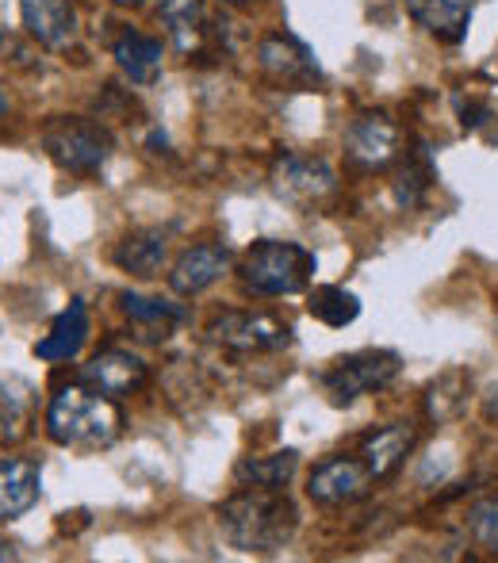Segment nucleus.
I'll list each match as a JSON object with an SVG mask.
<instances>
[{
	"mask_svg": "<svg viewBox=\"0 0 498 563\" xmlns=\"http://www.w3.org/2000/svg\"><path fill=\"white\" fill-rule=\"evenodd\" d=\"M215 518L223 541L246 556H273L284 544H291L299 529V510L288 490L268 487H246L231 495L226 503H219Z\"/></svg>",
	"mask_w": 498,
	"mask_h": 563,
	"instance_id": "nucleus-1",
	"label": "nucleus"
},
{
	"mask_svg": "<svg viewBox=\"0 0 498 563\" xmlns=\"http://www.w3.org/2000/svg\"><path fill=\"white\" fill-rule=\"evenodd\" d=\"M46 433L54 445L100 452L115 445L123 433V410L115 407L112 395L97 391L89 384H69L46 407Z\"/></svg>",
	"mask_w": 498,
	"mask_h": 563,
	"instance_id": "nucleus-2",
	"label": "nucleus"
},
{
	"mask_svg": "<svg viewBox=\"0 0 498 563\" xmlns=\"http://www.w3.org/2000/svg\"><path fill=\"white\" fill-rule=\"evenodd\" d=\"M314 276V253L299 242H280V238H261L239 261V280L250 296L276 299L296 296L311 284Z\"/></svg>",
	"mask_w": 498,
	"mask_h": 563,
	"instance_id": "nucleus-3",
	"label": "nucleus"
},
{
	"mask_svg": "<svg viewBox=\"0 0 498 563\" xmlns=\"http://www.w3.org/2000/svg\"><path fill=\"white\" fill-rule=\"evenodd\" d=\"M43 150L58 169L74 177H92L108 165L115 142L104 123L89 115H54L43 126Z\"/></svg>",
	"mask_w": 498,
	"mask_h": 563,
	"instance_id": "nucleus-4",
	"label": "nucleus"
},
{
	"mask_svg": "<svg viewBox=\"0 0 498 563\" xmlns=\"http://www.w3.org/2000/svg\"><path fill=\"white\" fill-rule=\"evenodd\" d=\"M399 372H402V356L395 349H361V353L337 356L319 376V384L334 407H353L365 395H376L387 384H395Z\"/></svg>",
	"mask_w": 498,
	"mask_h": 563,
	"instance_id": "nucleus-5",
	"label": "nucleus"
},
{
	"mask_svg": "<svg viewBox=\"0 0 498 563\" xmlns=\"http://www.w3.org/2000/svg\"><path fill=\"white\" fill-rule=\"evenodd\" d=\"M208 338L226 353L257 356V353H280L291 345V327L280 314L268 311H223L208 322Z\"/></svg>",
	"mask_w": 498,
	"mask_h": 563,
	"instance_id": "nucleus-6",
	"label": "nucleus"
},
{
	"mask_svg": "<svg viewBox=\"0 0 498 563\" xmlns=\"http://www.w3.org/2000/svg\"><path fill=\"white\" fill-rule=\"evenodd\" d=\"M268 185L280 200L296 203V208H319L337 192V173L327 157L319 154H280L268 173Z\"/></svg>",
	"mask_w": 498,
	"mask_h": 563,
	"instance_id": "nucleus-7",
	"label": "nucleus"
},
{
	"mask_svg": "<svg viewBox=\"0 0 498 563\" xmlns=\"http://www.w3.org/2000/svg\"><path fill=\"white\" fill-rule=\"evenodd\" d=\"M345 154L361 169H387L402 157V126L387 112H361L345 131Z\"/></svg>",
	"mask_w": 498,
	"mask_h": 563,
	"instance_id": "nucleus-8",
	"label": "nucleus"
},
{
	"mask_svg": "<svg viewBox=\"0 0 498 563\" xmlns=\"http://www.w3.org/2000/svg\"><path fill=\"white\" fill-rule=\"evenodd\" d=\"M257 66L276 85H291V89H307V85L322 81V69L314 54L307 51L303 38L288 35V31H273L257 43Z\"/></svg>",
	"mask_w": 498,
	"mask_h": 563,
	"instance_id": "nucleus-9",
	"label": "nucleus"
},
{
	"mask_svg": "<svg viewBox=\"0 0 498 563\" xmlns=\"http://www.w3.org/2000/svg\"><path fill=\"white\" fill-rule=\"evenodd\" d=\"M373 475H368L365 460L357 456H327L314 464L311 479H307V498L314 506H350L373 490Z\"/></svg>",
	"mask_w": 498,
	"mask_h": 563,
	"instance_id": "nucleus-10",
	"label": "nucleus"
},
{
	"mask_svg": "<svg viewBox=\"0 0 498 563\" xmlns=\"http://www.w3.org/2000/svg\"><path fill=\"white\" fill-rule=\"evenodd\" d=\"M146 379H150V364L139 353H131V349H100L81 368V384L97 387V391L112 395V399L142 391Z\"/></svg>",
	"mask_w": 498,
	"mask_h": 563,
	"instance_id": "nucleus-11",
	"label": "nucleus"
},
{
	"mask_svg": "<svg viewBox=\"0 0 498 563\" xmlns=\"http://www.w3.org/2000/svg\"><path fill=\"white\" fill-rule=\"evenodd\" d=\"M23 31L46 51H69L81 35L77 8L69 0H20Z\"/></svg>",
	"mask_w": 498,
	"mask_h": 563,
	"instance_id": "nucleus-12",
	"label": "nucleus"
},
{
	"mask_svg": "<svg viewBox=\"0 0 498 563\" xmlns=\"http://www.w3.org/2000/svg\"><path fill=\"white\" fill-rule=\"evenodd\" d=\"M226 268H231V250L223 242H200L177 257L169 273V288L177 296H200L215 280H223Z\"/></svg>",
	"mask_w": 498,
	"mask_h": 563,
	"instance_id": "nucleus-13",
	"label": "nucleus"
},
{
	"mask_svg": "<svg viewBox=\"0 0 498 563\" xmlns=\"http://www.w3.org/2000/svg\"><path fill=\"white\" fill-rule=\"evenodd\" d=\"M414 445H418V426L391 422V426H379V430L368 433L365 445H361V460H365L368 475L379 483V479H391V475L407 464V456L414 452Z\"/></svg>",
	"mask_w": 498,
	"mask_h": 563,
	"instance_id": "nucleus-14",
	"label": "nucleus"
},
{
	"mask_svg": "<svg viewBox=\"0 0 498 563\" xmlns=\"http://www.w3.org/2000/svg\"><path fill=\"white\" fill-rule=\"evenodd\" d=\"M157 20H162L173 51L185 54V58H192V54H200L203 46H208L211 23H208V8H203V0H162Z\"/></svg>",
	"mask_w": 498,
	"mask_h": 563,
	"instance_id": "nucleus-15",
	"label": "nucleus"
},
{
	"mask_svg": "<svg viewBox=\"0 0 498 563\" xmlns=\"http://www.w3.org/2000/svg\"><path fill=\"white\" fill-rule=\"evenodd\" d=\"M43 495V467L35 460H0V521H15Z\"/></svg>",
	"mask_w": 498,
	"mask_h": 563,
	"instance_id": "nucleus-16",
	"label": "nucleus"
},
{
	"mask_svg": "<svg viewBox=\"0 0 498 563\" xmlns=\"http://www.w3.org/2000/svg\"><path fill=\"white\" fill-rule=\"evenodd\" d=\"M115 265H120L123 273L139 276V280L162 276V268L169 265V230H162V227L131 230V234L115 245Z\"/></svg>",
	"mask_w": 498,
	"mask_h": 563,
	"instance_id": "nucleus-17",
	"label": "nucleus"
},
{
	"mask_svg": "<svg viewBox=\"0 0 498 563\" xmlns=\"http://www.w3.org/2000/svg\"><path fill=\"white\" fill-rule=\"evenodd\" d=\"M85 341H89V307H85V299H69L66 311L54 319L51 334L35 345V356L46 364H66L81 353Z\"/></svg>",
	"mask_w": 498,
	"mask_h": 563,
	"instance_id": "nucleus-18",
	"label": "nucleus"
},
{
	"mask_svg": "<svg viewBox=\"0 0 498 563\" xmlns=\"http://www.w3.org/2000/svg\"><path fill=\"white\" fill-rule=\"evenodd\" d=\"M407 15L441 43H461L472 23V0H407Z\"/></svg>",
	"mask_w": 498,
	"mask_h": 563,
	"instance_id": "nucleus-19",
	"label": "nucleus"
},
{
	"mask_svg": "<svg viewBox=\"0 0 498 563\" xmlns=\"http://www.w3.org/2000/svg\"><path fill=\"white\" fill-rule=\"evenodd\" d=\"M112 58L134 85H154L157 74H162L165 51H162V38H150V35H142V31L126 27V31L115 35Z\"/></svg>",
	"mask_w": 498,
	"mask_h": 563,
	"instance_id": "nucleus-20",
	"label": "nucleus"
},
{
	"mask_svg": "<svg viewBox=\"0 0 498 563\" xmlns=\"http://www.w3.org/2000/svg\"><path fill=\"white\" fill-rule=\"evenodd\" d=\"M468 399H472V372L468 368H445L430 387H425L422 407H425V418H430L433 426H449L464 415Z\"/></svg>",
	"mask_w": 498,
	"mask_h": 563,
	"instance_id": "nucleus-21",
	"label": "nucleus"
},
{
	"mask_svg": "<svg viewBox=\"0 0 498 563\" xmlns=\"http://www.w3.org/2000/svg\"><path fill=\"white\" fill-rule=\"evenodd\" d=\"M123 314L131 319V327L139 330L146 341H162L173 334V327H177L180 319H185V311H180V303H173V299H162V296H139V291H123Z\"/></svg>",
	"mask_w": 498,
	"mask_h": 563,
	"instance_id": "nucleus-22",
	"label": "nucleus"
},
{
	"mask_svg": "<svg viewBox=\"0 0 498 563\" xmlns=\"http://www.w3.org/2000/svg\"><path fill=\"white\" fill-rule=\"evenodd\" d=\"M433 180H438L433 154H430V146H425V142H418L414 150H407V157H402L399 169H395V177H391L395 203H399L402 211H414L418 203L425 200V192L433 188Z\"/></svg>",
	"mask_w": 498,
	"mask_h": 563,
	"instance_id": "nucleus-23",
	"label": "nucleus"
},
{
	"mask_svg": "<svg viewBox=\"0 0 498 563\" xmlns=\"http://www.w3.org/2000/svg\"><path fill=\"white\" fill-rule=\"evenodd\" d=\"M299 472V452L296 449H280L268 452V456H246L234 467V479L242 487H268V490H284Z\"/></svg>",
	"mask_w": 498,
	"mask_h": 563,
	"instance_id": "nucleus-24",
	"label": "nucleus"
},
{
	"mask_svg": "<svg viewBox=\"0 0 498 563\" xmlns=\"http://www.w3.org/2000/svg\"><path fill=\"white\" fill-rule=\"evenodd\" d=\"M307 311H311V319H319L322 327L342 330V327H350V322H357L361 299L353 296V291L337 288V284H322V288H314L311 296H307Z\"/></svg>",
	"mask_w": 498,
	"mask_h": 563,
	"instance_id": "nucleus-25",
	"label": "nucleus"
},
{
	"mask_svg": "<svg viewBox=\"0 0 498 563\" xmlns=\"http://www.w3.org/2000/svg\"><path fill=\"white\" fill-rule=\"evenodd\" d=\"M464 529H468L472 544L484 549L487 556H498V490L495 495H484L468 506L464 514Z\"/></svg>",
	"mask_w": 498,
	"mask_h": 563,
	"instance_id": "nucleus-26",
	"label": "nucleus"
},
{
	"mask_svg": "<svg viewBox=\"0 0 498 563\" xmlns=\"http://www.w3.org/2000/svg\"><path fill=\"white\" fill-rule=\"evenodd\" d=\"M31 426V399L27 395H8L0 391V449L20 445L27 438Z\"/></svg>",
	"mask_w": 498,
	"mask_h": 563,
	"instance_id": "nucleus-27",
	"label": "nucleus"
},
{
	"mask_svg": "<svg viewBox=\"0 0 498 563\" xmlns=\"http://www.w3.org/2000/svg\"><path fill=\"white\" fill-rule=\"evenodd\" d=\"M456 112H461V123L468 126V131H476V126L491 115L487 112V104H479V100H464V97H456Z\"/></svg>",
	"mask_w": 498,
	"mask_h": 563,
	"instance_id": "nucleus-28",
	"label": "nucleus"
},
{
	"mask_svg": "<svg viewBox=\"0 0 498 563\" xmlns=\"http://www.w3.org/2000/svg\"><path fill=\"white\" fill-rule=\"evenodd\" d=\"M479 407H484V418H487V422L498 426V384L484 395V402H479Z\"/></svg>",
	"mask_w": 498,
	"mask_h": 563,
	"instance_id": "nucleus-29",
	"label": "nucleus"
},
{
	"mask_svg": "<svg viewBox=\"0 0 498 563\" xmlns=\"http://www.w3.org/2000/svg\"><path fill=\"white\" fill-rule=\"evenodd\" d=\"M12 560H20V552H15V544L0 541V563H12Z\"/></svg>",
	"mask_w": 498,
	"mask_h": 563,
	"instance_id": "nucleus-30",
	"label": "nucleus"
},
{
	"mask_svg": "<svg viewBox=\"0 0 498 563\" xmlns=\"http://www.w3.org/2000/svg\"><path fill=\"white\" fill-rule=\"evenodd\" d=\"M112 4H120V8H139V4H146V0H112Z\"/></svg>",
	"mask_w": 498,
	"mask_h": 563,
	"instance_id": "nucleus-31",
	"label": "nucleus"
},
{
	"mask_svg": "<svg viewBox=\"0 0 498 563\" xmlns=\"http://www.w3.org/2000/svg\"><path fill=\"white\" fill-rule=\"evenodd\" d=\"M223 4H234V8H239V4H250V0H223Z\"/></svg>",
	"mask_w": 498,
	"mask_h": 563,
	"instance_id": "nucleus-32",
	"label": "nucleus"
},
{
	"mask_svg": "<svg viewBox=\"0 0 498 563\" xmlns=\"http://www.w3.org/2000/svg\"><path fill=\"white\" fill-rule=\"evenodd\" d=\"M495 330H498V327H495Z\"/></svg>",
	"mask_w": 498,
	"mask_h": 563,
	"instance_id": "nucleus-33",
	"label": "nucleus"
}]
</instances>
